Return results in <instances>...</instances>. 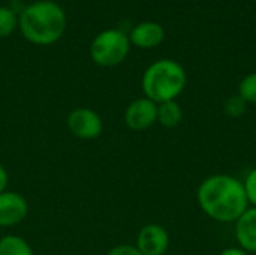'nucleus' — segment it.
<instances>
[{
	"label": "nucleus",
	"instance_id": "18",
	"mask_svg": "<svg viewBox=\"0 0 256 255\" xmlns=\"http://www.w3.org/2000/svg\"><path fill=\"white\" fill-rule=\"evenodd\" d=\"M8 180H9V177H8V171H6V168L0 164V194L6 191Z\"/></svg>",
	"mask_w": 256,
	"mask_h": 255
},
{
	"label": "nucleus",
	"instance_id": "1",
	"mask_svg": "<svg viewBox=\"0 0 256 255\" xmlns=\"http://www.w3.org/2000/svg\"><path fill=\"white\" fill-rule=\"evenodd\" d=\"M196 201L208 218L220 224H234L249 209L243 180L230 174L206 177L196 189Z\"/></svg>",
	"mask_w": 256,
	"mask_h": 255
},
{
	"label": "nucleus",
	"instance_id": "2",
	"mask_svg": "<svg viewBox=\"0 0 256 255\" xmlns=\"http://www.w3.org/2000/svg\"><path fill=\"white\" fill-rule=\"evenodd\" d=\"M22 36L34 45H51L57 42L66 29L64 11L54 2L40 0L24 8L18 17Z\"/></svg>",
	"mask_w": 256,
	"mask_h": 255
},
{
	"label": "nucleus",
	"instance_id": "15",
	"mask_svg": "<svg viewBox=\"0 0 256 255\" xmlns=\"http://www.w3.org/2000/svg\"><path fill=\"white\" fill-rule=\"evenodd\" d=\"M238 95L249 104L256 105V72L248 74L238 84Z\"/></svg>",
	"mask_w": 256,
	"mask_h": 255
},
{
	"label": "nucleus",
	"instance_id": "3",
	"mask_svg": "<svg viewBox=\"0 0 256 255\" xmlns=\"http://www.w3.org/2000/svg\"><path fill=\"white\" fill-rule=\"evenodd\" d=\"M188 84L186 69L176 60L160 59L153 62L144 72L141 87L144 96L156 104L176 101Z\"/></svg>",
	"mask_w": 256,
	"mask_h": 255
},
{
	"label": "nucleus",
	"instance_id": "7",
	"mask_svg": "<svg viewBox=\"0 0 256 255\" xmlns=\"http://www.w3.org/2000/svg\"><path fill=\"white\" fill-rule=\"evenodd\" d=\"M135 246L142 255H165L170 248V234L160 224H147L138 231Z\"/></svg>",
	"mask_w": 256,
	"mask_h": 255
},
{
	"label": "nucleus",
	"instance_id": "13",
	"mask_svg": "<svg viewBox=\"0 0 256 255\" xmlns=\"http://www.w3.org/2000/svg\"><path fill=\"white\" fill-rule=\"evenodd\" d=\"M224 111L228 117L238 119V117L244 116V113L248 111V102L238 93L232 95L224 102Z\"/></svg>",
	"mask_w": 256,
	"mask_h": 255
},
{
	"label": "nucleus",
	"instance_id": "8",
	"mask_svg": "<svg viewBox=\"0 0 256 255\" xmlns=\"http://www.w3.org/2000/svg\"><path fill=\"white\" fill-rule=\"evenodd\" d=\"M28 213L27 200L15 191H4L0 194V227H15L21 224Z\"/></svg>",
	"mask_w": 256,
	"mask_h": 255
},
{
	"label": "nucleus",
	"instance_id": "9",
	"mask_svg": "<svg viewBox=\"0 0 256 255\" xmlns=\"http://www.w3.org/2000/svg\"><path fill=\"white\" fill-rule=\"evenodd\" d=\"M165 39V29L154 21H144L136 24L129 35L130 45L142 50H150L159 47Z\"/></svg>",
	"mask_w": 256,
	"mask_h": 255
},
{
	"label": "nucleus",
	"instance_id": "10",
	"mask_svg": "<svg viewBox=\"0 0 256 255\" xmlns=\"http://www.w3.org/2000/svg\"><path fill=\"white\" fill-rule=\"evenodd\" d=\"M236 240L238 248L249 254H256V207L249 209L234 222Z\"/></svg>",
	"mask_w": 256,
	"mask_h": 255
},
{
	"label": "nucleus",
	"instance_id": "17",
	"mask_svg": "<svg viewBox=\"0 0 256 255\" xmlns=\"http://www.w3.org/2000/svg\"><path fill=\"white\" fill-rule=\"evenodd\" d=\"M106 255H142L135 245H129V243H122L117 245L114 248H111Z\"/></svg>",
	"mask_w": 256,
	"mask_h": 255
},
{
	"label": "nucleus",
	"instance_id": "11",
	"mask_svg": "<svg viewBox=\"0 0 256 255\" xmlns=\"http://www.w3.org/2000/svg\"><path fill=\"white\" fill-rule=\"evenodd\" d=\"M183 122V108L177 101H166L158 104V123L164 128L172 129Z\"/></svg>",
	"mask_w": 256,
	"mask_h": 255
},
{
	"label": "nucleus",
	"instance_id": "5",
	"mask_svg": "<svg viewBox=\"0 0 256 255\" xmlns=\"http://www.w3.org/2000/svg\"><path fill=\"white\" fill-rule=\"evenodd\" d=\"M68 129L80 140H96L104 129L100 116L87 107H78L68 114Z\"/></svg>",
	"mask_w": 256,
	"mask_h": 255
},
{
	"label": "nucleus",
	"instance_id": "16",
	"mask_svg": "<svg viewBox=\"0 0 256 255\" xmlns=\"http://www.w3.org/2000/svg\"><path fill=\"white\" fill-rule=\"evenodd\" d=\"M243 186H244V191H246V197H248V201H249V206L256 207V167L252 168L244 180H243Z\"/></svg>",
	"mask_w": 256,
	"mask_h": 255
},
{
	"label": "nucleus",
	"instance_id": "14",
	"mask_svg": "<svg viewBox=\"0 0 256 255\" xmlns=\"http://www.w3.org/2000/svg\"><path fill=\"white\" fill-rule=\"evenodd\" d=\"M16 27H18L16 14L6 6H0V38L9 36Z\"/></svg>",
	"mask_w": 256,
	"mask_h": 255
},
{
	"label": "nucleus",
	"instance_id": "19",
	"mask_svg": "<svg viewBox=\"0 0 256 255\" xmlns=\"http://www.w3.org/2000/svg\"><path fill=\"white\" fill-rule=\"evenodd\" d=\"M219 255H250L249 252L243 251L242 248H226Z\"/></svg>",
	"mask_w": 256,
	"mask_h": 255
},
{
	"label": "nucleus",
	"instance_id": "6",
	"mask_svg": "<svg viewBox=\"0 0 256 255\" xmlns=\"http://www.w3.org/2000/svg\"><path fill=\"white\" fill-rule=\"evenodd\" d=\"M124 123L132 131H146L158 123V104L142 96L132 101L124 110Z\"/></svg>",
	"mask_w": 256,
	"mask_h": 255
},
{
	"label": "nucleus",
	"instance_id": "12",
	"mask_svg": "<svg viewBox=\"0 0 256 255\" xmlns=\"http://www.w3.org/2000/svg\"><path fill=\"white\" fill-rule=\"evenodd\" d=\"M0 255H34L26 239L16 234L0 237Z\"/></svg>",
	"mask_w": 256,
	"mask_h": 255
},
{
	"label": "nucleus",
	"instance_id": "4",
	"mask_svg": "<svg viewBox=\"0 0 256 255\" xmlns=\"http://www.w3.org/2000/svg\"><path fill=\"white\" fill-rule=\"evenodd\" d=\"M129 36L120 29H106L100 32L90 45L92 60L102 68H114L123 63L129 54Z\"/></svg>",
	"mask_w": 256,
	"mask_h": 255
}]
</instances>
